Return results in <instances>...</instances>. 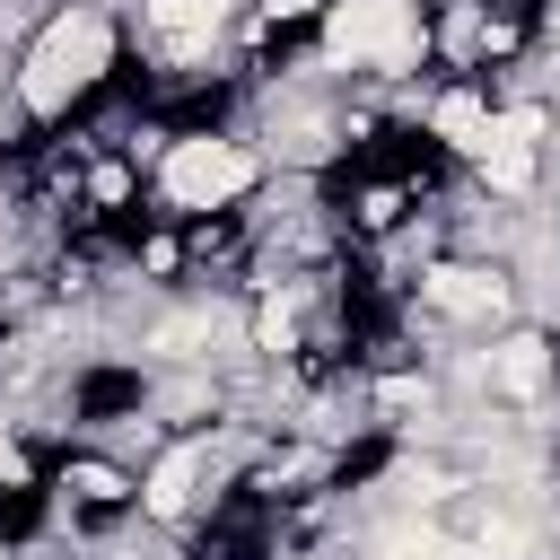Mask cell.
I'll return each mask as SVG.
<instances>
[{
	"instance_id": "3957f363",
	"label": "cell",
	"mask_w": 560,
	"mask_h": 560,
	"mask_svg": "<svg viewBox=\"0 0 560 560\" xmlns=\"http://www.w3.org/2000/svg\"><path fill=\"white\" fill-rule=\"evenodd\" d=\"M262 184H271L262 149H254L245 131H228V122H184V131L166 140V158L149 166V192H158L166 219H219V210H245Z\"/></svg>"
},
{
	"instance_id": "277c9868",
	"label": "cell",
	"mask_w": 560,
	"mask_h": 560,
	"mask_svg": "<svg viewBox=\"0 0 560 560\" xmlns=\"http://www.w3.org/2000/svg\"><path fill=\"white\" fill-rule=\"evenodd\" d=\"M490 114H499V88L490 79H446V88H420L411 96V122L438 140V158L472 166V149L490 140Z\"/></svg>"
},
{
	"instance_id": "7a4b0ae2",
	"label": "cell",
	"mask_w": 560,
	"mask_h": 560,
	"mask_svg": "<svg viewBox=\"0 0 560 560\" xmlns=\"http://www.w3.org/2000/svg\"><path fill=\"white\" fill-rule=\"evenodd\" d=\"M324 79H368L376 96H411L429 52V9L420 0H324L315 35H306Z\"/></svg>"
},
{
	"instance_id": "6da1fadb",
	"label": "cell",
	"mask_w": 560,
	"mask_h": 560,
	"mask_svg": "<svg viewBox=\"0 0 560 560\" xmlns=\"http://www.w3.org/2000/svg\"><path fill=\"white\" fill-rule=\"evenodd\" d=\"M114 70H122V18L105 0H52L9 52V105L18 122H70Z\"/></svg>"
},
{
	"instance_id": "8992f818",
	"label": "cell",
	"mask_w": 560,
	"mask_h": 560,
	"mask_svg": "<svg viewBox=\"0 0 560 560\" xmlns=\"http://www.w3.org/2000/svg\"><path fill=\"white\" fill-rule=\"evenodd\" d=\"M131 201H140V166L122 149H96L88 175H79V219H122Z\"/></svg>"
},
{
	"instance_id": "5b68a950",
	"label": "cell",
	"mask_w": 560,
	"mask_h": 560,
	"mask_svg": "<svg viewBox=\"0 0 560 560\" xmlns=\"http://www.w3.org/2000/svg\"><path fill=\"white\" fill-rule=\"evenodd\" d=\"M542 175H551V149H542V140H525L516 122H499V114H490V140L472 149V192H481V201L525 210V201L542 192Z\"/></svg>"
},
{
	"instance_id": "52a82bcc",
	"label": "cell",
	"mask_w": 560,
	"mask_h": 560,
	"mask_svg": "<svg viewBox=\"0 0 560 560\" xmlns=\"http://www.w3.org/2000/svg\"><path fill=\"white\" fill-rule=\"evenodd\" d=\"M122 271H131L140 289H184V271H192V262H184V228H149V236L122 254Z\"/></svg>"
}]
</instances>
